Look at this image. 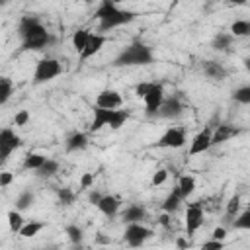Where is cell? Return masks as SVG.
Segmentation results:
<instances>
[{
	"instance_id": "obj_4",
	"label": "cell",
	"mask_w": 250,
	"mask_h": 250,
	"mask_svg": "<svg viewBox=\"0 0 250 250\" xmlns=\"http://www.w3.org/2000/svg\"><path fill=\"white\" fill-rule=\"evenodd\" d=\"M129 119V111L127 109H107L102 105H94L92 107V123H90V133H98L104 127H111L113 131L121 129L125 125V121Z\"/></svg>"
},
{
	"instance_id": "obj_44",
	"label": "cell",
	"mask_w": 250,
	"mask_h": 250,
	"mask_svg": "<svg viewBox=\"0 0 250 250\" xmlns=\"http://www.w3.org/2000/svg\"><path fill=\"white\" fill-rule=\"evenodd\" d=\"M176 246H178V248H188L189 242H188L186 238H176Z\"/></svg>"
},
{
	"instance_id": "obj_15",
	"label": "cell",
	"mask_w": 250,
	"mask_h": 250,
	"mask_svg": "<svg viewBox=\"0 0 250 250\" xmlns=\"http://www.w3.org/2000/svg\"><path fill=\"white\" fill-rule=\"evenodd\" d=\"M96 105H102V107H107V109H117L123 105V98L117 90H102L98 96H96Z\"/></svg>"
},
{
	"instance_id": "obj_19",
	"label": "cell",
	"mask_w": 250,
	"mask_h": 250,
	"mask_svg": "<svg viewBox=\"0 0 250 250\" xmlns=\"http://www.w3.org/2000/svg\"><path fill=\"white\" fill-rule=\"evenodd\" d=\"M184 201H186V197L182 195L180 186L176 184V186L172 188V191L166 195V199H164V203H162V211H166V213H176V211L182 207Z\"/></svg>"
},
{
	"instance_id": "obj_20",
	"label": "cell",
	"mask_w": 250,
	"mask_h": 250,
	"mask_svg": "<svg viewBox=\"0 0 250 250\" xmlns=\"http://www.w3.org/2000/svg\"><path fill=\"white\" fill-rule=\"evenodd\" d=\"M146 217V209L143 205H127L123 211H121V221L127 225V223H143Z\"/></svg>"
},
{
	"instance_id": "obj_16",
	"label": "cell",
	"mask_w": 250,
	"mask_h": 250,
	"mask_svg": "<svg viewBox=\"0 0 250 250\" xmlns=\"http://www.w3.org/2000/svg\"><path fill=\"white\" fill-rule=\"evenodd\" d=\"M238 133H240V129H236L234 125H230V123H219L213 129V145H223V143L230 141L232 137H236Z\"/></svg>"
},
{
	"instance_id": "obj_35",
	"label": "cell",
	"mask_w": 250,
	"mask_h": 250,
	"mask_svg": "<svg viewBox=\"0 0 250 250\" xmlns=\"http://www.w3.org/2000/svg\"><path fill=\"white\" fill-rule=\"evenodd\" d=\"M64 234L68 236V240L72 244H82V238H84V230L78 227V225H66L64 229Z\"/></svg>"
},
{
	"instance_id": "obj_43",
	"label": "cell",
	"mask_w": 250,
	"mask_h": 250,
	"mask_svg": "<svg viewBox=\"0 0 250 250\" xmlns=\"http://www.w3.org/2000/svg\"><path fill=\"white\" fill-rule=\"evenodd\" d=\"M146 88H148V82H139V84L135 86V94H137V98H143L145 92H146Z\"/></svg>"
},
{
	"instance_id": "obj_40",
	"label": "cell",
	"mask_w": 250,
	"mask_h": 250,
	"mask_svg": "<svg viewBox=\"0 0 250 250\" xmlns=\"http://www.w3.org/2000/svg\"><path fill=\"white\" fill-rule=\"evenodd\" d=\"M14 182V174L12 172H0V188H8Z\"/></svg>"
},
{
	"instance_id": "obj_48",
	"label": "cell",
	"mask_w": 250,
	"mask_h": 250,
	"mask_svg": "<svg viewBox=\"0 0 250 250\" xmlns=\"http://www.w3.org/2000/svg\"><path fill=\"white\" fill-rule=\"evenodd\" d=\"M178 2H180V0H174V2H172V6H176V4H178Z\"/></svg>"
},
{
	"instance_id": "obj_37",
	"label": "cell",
	"mask_w": 250,
	"mask_h": 250,
	"mask_svg": "<svg viewBox=\"0 0 250 250\" xmlns=\"http://www.w3.org/2000/svg\"><path fill=\"white\" fill-rule=\"evenodd\" d=\"M168 180V170H164V168H160V170H156L154 174H152V180H150V186L152 188H158V186H162L164 182Z\"/></svg>"
},
{
	"instance_id": "obj_46",
	"label": "cell",
	"mask_w": 250,
	"mask_h": 250,
	"mask_svg": "<svg viewBox=\"0 0 250 250\" xmlns=\"http://www.w3.org/2000/svg\"><path fill=\"white\" fill-rule=\"evenodd\" d=\"M242 62H244V68H246V72L250 74V57H246V59H244Z\"/></svg>"
},
{
	"instance_id": "obj_26",
	"label": "cell",
	"mask_w": 250,
	"mask_h": 250,
	"mask_svg": "<svg viewBox=\"0 0 250 250\" xmlns=\"http://www.w3.org/2000/svg\"><path fill=\"white\" fill-rule=\"evenodd\" d=\"M43 229H45V223H41V221H29V223H25V225L21 227L20 236H23V238H33V236H37Z\"/></svg>"
},
{
	"instance_id": "obj_45",
	"label": "cell",
	"mask_w": 250,
	"mask_h": 250,
	"mask_svg": "<svg viewBox=\"0 0 250 250\" xmlns=\"http://www.w3.org/2000/svg\"><path fill=\"white\" fill-rule=\"evenodd\" d=\"M230 6H246L248 4V0H227Z\"/></svg>"
},
{
	"instance_id": "obj_49",
	"label": "cell",
	"mask_w": 250,
	"mask_h": 250,
	"mask_svg": "<svg viewBox=\"0 0 250 250\" xmlns=\"http://www.w3.org/2000/svg\"><path fill=\"white\" fill-rule=\"evenodd\" d=\"M84 2H86V4H90V2H94V0H84Z\"/></svg>"
},
{
	"instance_id": "obj_13",
	"label": "cell",
	"mask_w": 250,
	"mask_h": 250,
	"mask_svg": "<svg viewBox=\"0 0 250 250\" xmlns=\"http://www.w3.org/2000/svg\"><path fill=\"white\" fill-rule=\"evenodd\" d=\"M96 207L100 209L102 215H105L107 219H113V217L119 215L121 199H119L117 195H113V193H105V195H102V199H100V203H98Z\"/></svg>"
},
{
	"instance_id": "obj_32",
	"label": "cell",
	"mask_w": 250,
	"mask_h": 250,
	"mask_svg": "<svg viewBox=\"0 0 250 250\" xmlns=\"http://www.w3.org/2000/svg\"><path fill=\"white\" fill-rule=\"evenodd\" d=\"M59 160H55V158H47L45 160V164L37 170V176H41V178H51V176H55L57 172H59Z\"/></svg>"
},
{
	"instance_id": "obj_6",
	"label": "cell",
	"mask_w": 250,
	"mask_h": 250,
	"mask_svg": "<svg viewBox=\"0 0 250 250\" xmlns=\"http://www.w3.org/2000/svg\"><path fill=\"white\" fill-rule=\"evenodd\" d=\"M166 94H164V86L160 82H148V88L143 96V102H145V113L146 117H156L162 102H164Z\"/></svg>"
},
{
	"instance_id": "obj_27",
	"label": "cell",
	"mask_w": 250,
	"mask_h": 250,
	"mask_svg": "<svg viewBox=\"0 0 250 250\" xmlns=\"http://www.w3.org/2000/svg\"><path fill=\"white\" fill-rule=\"evenodd\" d=\"M229 31L234 37H250V20H234Z\"/></svg>"
},
{
	"instance_id": "obj_24",
	"label": "cell",
	"mask_w": 250,
	"mask_h": 250,
	"mask_svg": "<svg viewBox=\"0 0 250 250\" xmlns=\"http://www.w3.org/2000/svg\"><path fill=\"white\" fill-rule=\"evenodd\" d=\"M240 213V195H232L229 201H227V207H225V223H230L234 221V217Z\"/></svg>"
},
{
	"instance_id": "obj_10",
	"label": "cell",
	"mask_w": 250,
	"mask_h": 250,
	"mask_svg": "<svg viewBox=\"0 0 250 250\" xmlns=\"http://www.w3.org/2000/svg\"><path fill=\"white\" fill-rule=\"evenodd\" d=\"M186 145V129L184 127H168L162 137L154 143L158 148H182Z\"/></svg>"
},
{
	"instance_id": "obj_23",
	"label": "cell",
	"mask_w": 250,
	"mask_h": 250,
	"mask_svg": "<svg viewBox=\"0 0 250 250\" xmlns=\"http://www.w3.org/2000/svg\"><path fill=\"white\" fill-rule=\"evenodd\" d=\"M45 160H47V156L45 154H39V152H27L25 154V158H23V170H39L43 164H45Z\"/></svg>"
},
{
	"instance_id": "obj_47",
	"label": "cell",
	"mask_w": 250,
	"mask_h": 250,
	"mask_svg": "<svg viewBox=\"0 0 250 250\" xmlns=\"http://www.w3.org/2000/svg\"><path fill=\"white\" fill-rule=\"evenodd\" d=\"M115 4H125V2H137V0H113Z\"/></svg>"
},
{
	"instance_id": "obj_7",
	"label": "cell",
	"mask_w": 250,
	"mask_h": 250,
	"mask_svg": "<svg viewBox=\"0 0 250 250\" xmlns=\"http://www.w3.org/2000/svg\"><path fill=\"white\" fill-rule=\"evenodd\" d=\"M184 223H186V232H188L189 236L195 234V232L203 227V223H205V209H203L201 201H191V203H188Z\"/></svg>"
},
{
	"instance_id": "obj_22",
	"label": "cell",
	"mask_w": 250,
	"mask_h": 250,
	"mask_svg": "<svg viewBox=\"0 0 250 250\" xmlns=\"http://www.w3.org/2000/svg\"><path fill=\"white\" fill-rule=\"evenodd\" d=\"M90 29H86V27H80V29H76L74 31V35H72V49L80 55L82 51H84V47H86V43H88V39H90Z\"/></svg>"
},
{
	"instance_id": "obj_34",
	"label": "cell",
	"mask_w": 250,
	"mask_h": 250,
	"mask_svg": "<svg viewBox=\"0 0 250 250\" xmlns=\"http://www.w3.org/2000/svg\"><path fill=\"white\" fill-rule=\"evenodd\" d=\"M57 197H59V205H64V207L76 201V193L70 188H57Z\"/></svg>"
},
{
	"instance_id": "obj_8",
	"label": "cell",
	"mask_w": 250,
	"mask_h": 250,
	"mask_svg": "<svg viewBox=\"0 0 250 250\" xmlns=\"http://www.w3.org/2000/svg\"><path fill=\"white\" fill-rule=\"evenodd\" d=\"M152 234H154L152 229L145 227L143 223H127L125 232H123V240H125L129 246L137 248V246H143Z\"/></svg>"
},
{
	"instance_id": "obj_39",
	"label": "cell",
	"mask_w": 250,
	"mask_h": 250,
	"mask_svg": "<svg viewBox=\"0 0 250 250\" xmlns=\"http://www.w3.org/2000/svg\"><path fill=\"white\" fill-rule=\"evenodd\" d=\"M223 246H225V240H219V238H211V240L201 244L203 250H221Z\"/></svg>"
},
{
	"instance_id": "obj_41",
	"label": "cell",
	"mask_w": 250,
	"mask_h": 250,
	"mask_svg": "<svg viewBox=\"0 0 250 250\" xmlns=\"http://www.w3.org/2000/svg\"><path fill=\"white\" fill-rule=\"evenodd\" d=\"M211 238H219V240H225L227 238V229L221 225V227H215L213 232H211Z\"/></svg>"
},
{
	"instance_id": "obj_42",
	"label": "cell",
	"mask_w": 250,
	"mask_h": 250,
	"mask_svg": "<svg viewBox=\"0 0 250 250\" xmlns=\"http://www.w3.org/2000/svg\"><path fill=\"white\" fill-rule=\"evenodd\" d=\"M102 195H104V193H100V191L92 189V191L88 193V203H92V205H98V203H100V199H102Z\"/></svg>"
},
{
	"instance_id": "obj_14",
	"label": "cell",
	"mask_w": 250,
	"mask_h": 250,
	"mask_svg": "<svg viewBox=\"0 0 250 250\" xmlns=\"http://www.w3.org/2000/svg\"><path fill=\"white\" fill-rule=\"evenodd\" d=\"M105 43H107V37H105L104 33H90V39H88L84 51L80 53V61H88V59H92L94 55H98V53L104 49Z\"/></svg>"
},
{
	"instance_id": "obj_2",
	"label": "cell",
	"mask_w": 250,
	"mask_h": 250,
	"mask_svg": "<svg viewBox=\"0 0 250 250\" xmlns=\"http://www.w3.org/2000/svg\"><path fill=\"white\" fill-rule=\"evenodd\" d=\"M135 18H137V12L119 8V4H115L113 0H102L100 6L94 12V20L98 21L100 33H105V31H111L115 27L127 25V23L135 21Z\"/></svg>"
},
{
	"instance_id": "obj_3",
	"label": "cell",
	"mask_w": 250,
	"mask_h": 250,
	"mask_svg": "<svg viewBox=\"0 0 250 250\" xmlns=\"http://www.w3.org/2000/svg\"><path fill=\"white\" fill-rule=\"evenodd\" d=\"M154 61V53L148 45L141 43V41H133L131 45H127L125 49L119 51V55L113 59V66L115 68H123V66H145L150 64Z\"/></svg>"
},
{
	"instance_id": "obj_21",
	"label": "cell",
	"mask_w": 250,
	"mask_h": 250,
	"mask_svg": "<svg viewBox=\"0 0 250 250\" xmlns=\"http://www.w3.org/2000/svg\"><path fill=\"white\" fill-rule=\"evenodd\" d=\"M232 41H234V35H232L230 31H219V33H215V37L211 39V47H213L215 51H229L230 45H232Z\"/></svg>"
},
{
	"instance_id": "obj_30",
	"label": "cell",
	"mask_w": 250,
	"mask_h": 250,
	"mask_svg": "<svg viewBox=\"0 0 250 250\" xmlns=\"http://www.w3.org/2000/svg\"><path fill=\"white\" fill-rule=\"evenodd\" d=\"M232 229H236V230H250V205L234 217Z\"/></svg>"
},
{
	"instance_id": "obj_11",
	"label": "cell",
	"mask_w": 250,
	"mask_h": 250,
	"mask_svg": "<svg viewBox=\"0 0 250 250\" xmlns=\"http://www.w3.org/2000/svg\"><path fill=\"white\" fill-rule=\"evenodd\" d=\"M213 146V127H205L203 131H199L189 145L188 156H195V154H203Z\"/></svg>"
},
{
	"instance_id": "obj_1",
	"label": "cell",
	"mask_w": 250,
	"mask_h": 250,
	"mask_svg": "<svg viewBox=\"0 0 250 250\" xmlns=\"http://www.w3.org/2000/svg\"><path fill=\"white\" fill-rule=\"evenodd\" d=\"M18 35H20V51H41L47 49L49 45L55 43V35L47 31V27L41 23L37 16H23L18 25Z\"/></svg>"
},
{
	"instance_id": "obj_12",
	"label": "cell",
	"mask_w": 250,
	"mask_h": 250,
	"mask_svg": "<svg viewBox=\"0 0 250 250\" xmlns=\"http://www.w3.org/2000/svg\"><path fill=\"white\" fill-rule=\"evenodd\" d=\"M184 109H186V105H184V102H182L178 96L164 98V102H162V105H160L156 117H158V119H178V117L184 113Z\"/></svg>"
},
{
	"instance_id": "obj_18",
	"label": "cell",
	"mask_w": 250,
	"mask_h": 250,
	"mask_svg": "<svg viewBox=\"0 0 250 250\" xmlns=\"http://www.w3.org/2000/svg\"><path fill=\"white\" fill-rule=\"evenodd\" d=\"M86 146H88V135L82 133V131H72V133L66 137V141H64V148H66L68 152H80V150H84Z\"/></svg>"
},
{
	"instance_id": "obj_33",
	"label": "cell",
	"mask_w": 250,
	"mask_h": 250,
	"mask_svg": "<svg viewBox=\"0 0 250 250\" xmlns=\"http://www.w3.org/2000/svg\"><path fill=\"white\" fill-rule=\"evenodd\" d=\"M232 100L242 105H250V84H242L236 90H232Z\"/></svg>"
},
{
	"instance_id": "obj_38",
	"label": "cell",
	"mask_w": 250,
	"mask_h": 250,
	"mask_svg": "<svg viewBox=\"0 0 250 250\" xmlns=\"http://www.w3.org/2000/svg\"><path fill=\"white\" fill-rule=\"evenodd\" d=\"M94 180H96V174L94 172H84L82 176H80V182H78V189H90L92 186H94Z\"/></svg>"
},
{
	"instance_id": "obj_25",
	"label": "cell",
	"mask_w": 250,
	"mask_h": 250,
	"mask_svg": "<svg viewBox=\"0 0 250 250\" xmlns=\"http://www.w3.org/2000/svg\"><path fill=\"white\" fill-rule=\"evenodd\" d=\"M6 217H8V227H10V230L20 234L21 227L25 225V221H23V217H21V211H20V209H12V211H8Z\"/></svg>"
},
{
	"instance_id": "obj_17",
	"label": "cell",
	"mask_w": 250,
	"mask_h": 250,
	"mask_svg": "<svg viewBox=\"0 0 250 250\" xmlns=\"http://www.w3.org/2000/svg\"><path fill=\"white\" fill-rule=\"evenodd\" d=\"M201 70L211 80H225L227 74H229L227 68L223 66V62H219V61H203L201 62Z\"/></svg>"
},
{
	"instance_id": "obj_9",
	"label": "cell",
	"mask_w": 250,
	"mask_h": 250,
	"mask_svg": "<svg viewBox=\"0 0 250 250\" xmlns=\"http://www.w3.org/2000/svg\"><path fill=\"white\" fill-rule=\"evenodd\" d=\"M21 137L20 135H16V131L12 129V127H4L2 131H0V162L4 164L8 158H10V154L16 150V148H20L21 146Z\"/></svg>"
},
{
	"instance_id": "obj_5",
	"label": "cell",
	"mask_w": 250,
	"mask_h": 250,
	"mask_svg": "<svg viewBox=\"0 0 250 250\" xmlns=\"http://www.w3.org/2000/svg\"><path fill=\"white\" fill-rule=\"evenodd\" d=\"M62 62L59 59H53V57H43L37 61L35 64V70H33V84H45V82H51L53 78L61 76L62 74Z\"/></svg>"
},
{
	"instance_id": "obj_29",
	"label": "cell",
	"mask_w": 250,
	"mask_h": 250,
	"mask_svg": "<svg viewBox=\"0 0 250 250\" xmlns=\"http://www.w3.org/2000/svg\"><path fill=\"white\" fill-rule=\"evenodd\" d=\"M178 186H180V191H182V195L188 199L189 195H193V191H195V178L193 176H180V180H178Z\"/></svg>"
},
{
	"instance_id": "obj_28",
	"label": "cell",
	"mask_w": 250,
	"mask_h": 250,
	"mask_svg": "<svg viewBox=\"0 0 250 250\" xmlns=\"http://www.w3.org/2000/svg\"><path fill=\"white\" fill-rule=\"evenodd\" d=\"M12 94H14V82H12V78L2 76L0 78V104L6 105Z\"/></svg>"
},
{
	"instance_id": "obj_36",
	"label": "cell",
	"mask_w": 250,
	"mask_h": 250,
	"mask_svg": "<svg viewBox=\"0 0 250 250\" xmlns=\"http://www.w3.org/2000/svg\"><path fill=\"white\" fill-rule=\"evenodd\" d=\"M29 119H31L29 111H27V109H20V111L14 115L12 125H16V127H23V125H27V123H29Z\"/></svg>"
},
{
	"instance_id": "obj_31",
	"label": "cell",
	"mask_w": 250,
	"mask_h": 250,
	"mask_svg": "<svg viewBox=\"0 0 250 250\" xmlns=\"http://www.w3.org/2000/svg\"><path fill=\"white\" fill-rule=\"evenodd\" d=\"M33 201H35L33 191H31V189H23V191H21V193L16 197V209L25 211V209H29V207L33 205Z\"/></svg>"
}]
</instances>
